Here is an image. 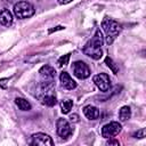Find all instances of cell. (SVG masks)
<instances>
[{"label": "cell", "mask_w": 146, "mask_h": 146, "mask_svg": "<svg viewBox=\"0 0 146 146\" xmlns=\"http://www.w3.org/2000/svg\"><path fill=\"white\" fill-rule=\"evenodd\" d=\"M72 1H73V0H57V2L60 3V5H67V3L72 2Z\"/></svg>", "instance_id": "cell-23"}, {"label": "cell", "mask_w": 146, "mask_h": 146, "mask_svg": "<svg viewBox=\"0 0 146 146\" xmlns=\"http://www.w3.org/2000/svg\"><path fill=\"white\" fill-rule=\"evenodd\" d=\"M131 116V110L129 106H122L119 111V119L120 121L124 122V121H128Z\"/></svg>", "instance_id": "cell-14"}, {"label": "cell", "mask_w": 146, "mask_h": 146, "mask_svg": "<svg viewBox=\"0 0 146 146\" xmlns=\"http://www.w3.org/2000/svg\"><path fill=\"white\" fill-rule=\"evenodd\" d=\"M41 102H42V104H44V105L51 107V106L56 105L57 99H56V96H55L54 94H48V95H46V96H43V97L41 98Z\"/></svg>", "instance_id": "cell-15"}, {"label": "cell", "mask_w": 146, "mask_h": 146, "mask_svg": "<svg viewBox=\"0 0 146 146\" xmlns=\"http://www.w3.org/2000/svg\"><path fill=\"white\" fill-rule=\"evenodd\" d=\"M145 135H146V129H145V128H141L140 130H138L137 132H135L132 136H133L135 138H144Z\"/></svg>", "instance_id": "cell-19"}, {"label": "cell", "mask_w": 146, "mask_h": 146, "mask_svg": "<svg viewBox=\"0 0 146 146\" xmlns=\"http://www.w3.org/2000/svg\"><path fill=\"white\" fill-rule=\"evenodd\" d=\"M59 80L62 86L67 90H73L76 88V82L71 78V75L67 72H62L59 75Z\"/></svg>", "instance_id": "cell-10"}, {"label": "cell", "mask_w": 146, "mask_h": 146, "mask_svg": "<svg viewBox=\"0 0 146 146\" xmlns=\"http://www.w3.org/2000/svg\"><path fill=\"white\" fill-rule=\"evenodd\" d=\"M83 114L88 120H97L99 117V110L96 106L87 105L83 107Z\"/></svg>", "instance_id": "cell-11"}, {"label": "cell", "mask_w": 146, "mask_h": 146, "mask_svg": "<svg viewBox=\"0 0 146 146\" xmlns=\"http://www.w3.org/2000/svg\"><path fill=\"white\" fill-rule=\"evenodd\" d=\"M92 80H94L95 84L97 86V88L100 91L106 92V91L110 90V88H111V80H110V76L106 73L96 74V75H94Z\"/></svg>", "instance_id": "cell-7"}, {"label": "cell", "mask_w": 146, "mask_h": 146, "mask_svg": "<svg viewBox=\"0 0 146 146\" xmlns=\"http://www.w3.org/2000/svg\"><path fill=\"white\" fill-rule=\"evenodd\" d=\"M8 81H9V79H0V87L6 89L8 86Z\"/></svg>", "instance_id": "cell-20"}, {"label": "cell", "mask_w": 146, "mask_h": 146, "mask_svg": "<svg viewBox=\"0 0 146 146\" xmlns=\"http://www.w3.org/2000/svg\"><path fill=\"white\" fill-rule=\"evenodd\" d=\"M72 70H73V74L78 78V79H87L90 76V68L89 66L82 62V60H76L73 63L72 65Z\"/></svg>", "instance_id": "cell-4"}, {"label": "cell", "mask_w": 146, "mask_h": 146, "mask_svg": "<svg viewBox=\"0 0 146 146\" xmlns=\"http://www.w3.org/2000/svg\"><path fill=\"white\" fill-rule=\"evenodd\" d=\"M122 130V125L116 122V121H113V122H110L107 124H105L103 128H102V136L106 139L108 138H113L115 137L116 135H119Z\"/></svg>", "instance_id": "cell-5"}, {"label": "cell", "mask_w": 146, "mask_h": 146, "mask_svg": "<svg viewBox=\"0 0 146 146\" xmlns=\"http://www.w3.org/2000/svg\"><path fill=\"white\" fill-rule=\"evenodd\" d=\"M13 11H14V15L17 18L25 19V18L32 17L35 13V9H34L33 5H31L27 1H18L14 5Z\"/></svg>", "instance_id": "cell-3"}, {"label": "cell", "mask_w": 146, "mask_h": 146, "mask_svg": "<svg viewBox=\"0 0 146 146\" xmlns=\"http://www.w3.org/2000/svg\"><path fill=\"white\" fill-rule=\"evenodd\" d=\"M105 64L107 65V67H108L114 74H117V73H119V67H117V65L113 62V59H112L111 57L107 56V57L105 58Z\"/></svg>", "instance_id": "cell-17"}, {"label": "cell", "mask_w": 146, "mask_h": 146, "mask_svg": "<svg viewBox=\"0 0 146 146\" xmlns=\"http://www.w3.org/2000/svg\"><path fill=\"white\" fill-rule=\"evenodd\" d=\"M14 17L8 9H2L0 11V24L3 26H10L13 24Z\"/></svg>", "instance_id": "cell-12"}, {"label": "cell", "mask_w": 146, "mask_h": 146, "mask_svg": "<svg viewBox=\"0 0 146 146\" xmlns=\"http://www.w3.org/2000/svg\"><path fill=\"white\" fill-rule=\"evenodd\" d=\"M39 74L43 81H54V79L56 76V71L50 65H43L39 70Z\"/></svg>", "instance_id": "cell-9"}, {"label": "cell", "mask_w": 146, "mask_h": 146, "mask_svg": "<svg viewBox=\"0 0 146 146\" xmlns=\"http://www.w3.org/2000/svg\"><path fill=\"white\" fill-rule=\"evenodd\" d=\"M30 144L31 145H36V146H52L54 141H52L50 136H48L46 133H42V132H36V133L32 135Z\"/></svg>", "instance_id": "cell-8"}, {"label": "cell", "mask_w": 146, "mask_h": 146, "mask_svg": "<svg viewBox=\"0 0 146 146\" xmlns=\"http://www.w3.org/2000/svg\"><path fill=\"white\" fill-rule=\"evenodd\" d=\"M70 120H71L72 122H78V121H79V115H78V114H72V115H70Z\"/></svg>", "instance_id": "cell-21"}, {"label": "cell", "mask_w": 146, "mask_h": 146, "mask_svg": "<svg viewBox=\"0 0 146 146\" xmlns=\"http://www.w3.org/2000/svg\"><path fill=\"white\" fill-rule=\"evenodd\" d=\"M56 30H63V26H57L56 29H52V30H50L49 32L51 33V32H54V31H56Z\"/></svg>", "instance_id": "cell-24"}, {"label": "cell", "mask_w": 146, "mask_h": 146, "mask_svg": "<svg viewBox=\"0 0 146 146\" xmlns=\"http://www.w3.org/2000/svg\"><path fill=\"white\" fill-rule=\"evenodd\" d=\"M72 107H73V100L66 99V100H62V102H60V110H62V113H64V114L70 113V111L72 110Z\"/></svg>", "instance_id": "cell-16"}, {"label": "cell", "mask_w": 146, "mask_h": 146, "mask_svg": "<svg viewBox=\"0 0 146 146\" xmlns=\"http://www.w3.org/2000/svg\"><path fill=\"white\" fill-rule=\"evenodd\" d=\"M56 131H57V135L62 138H68L72 133H73V129L71 127V124L68 123V121L66 119H58L57 120V123H56Z\"/></svg>", "instance_id": "cell-6"}, {"label": "cell", "mask_w": 146, "mask_h": 146, "mask_svg": "<svg viewBox=\"0 0 146 146\" xmlns=\"http://www.w3.org/2000/svg\"><path fill=\"white\" fill-rule=\"evenodd\" d=\"M104 43V36L100 32V30H96L95 35L83 46L82 51L86 56L97 60L103 56V50H102V46Z\"/></svg>", "instance_id": "cell-1"}, {"label": "cell", "mask_w": 146, "mask_h": 146, "mask_svg": "<svg viewBox=\"0 0 146 146\" xmlns=\"http://www.w3.org/2000/svg\"><path fill=\"white\" fill-rule=\"evenodd\" d=\"M15 104H16V106L21 110V111H30L31 110V104L26 100V99H24V98H21V97H17V98H15Z\"/></svg>", "instance_id": "cell-13"}, {"label": "cell", "mask_w": 146, "mask_h": 146, "mask_svg": "<svg viewBox=\"0 0 146 146\" xmlns=\"http://www.w3.org/2000/svg\"><path fill=\"white\" fill-rule=\"evenodd\" d=\"M107 145H116V146H119L120 143L117 140H115V139H111L110 138V140H107Z\"/></svg>", "instance_id": "cell-22"}, {"label": "cell", "mask_w": 146, "mask_h": 146, "mask_svg": "<svg viewBox=\"0 0 146 146\" xmlns=\"http://www.w3.org/2000/svg\"><path fill=\"white\" fill-rule=\"evenodd\" d=\"M68 59H70V54H66L64 56H62L59 59H58V66L59 67H63L65 65L68 64Z\"/></svg>", "instance_id": "cell-18"}, {"label": "cell", "mask_w": 146, "mask_h": 146, "mask_svg": "<svg viewBox=\"0 0 146 146\" xmlns=\"http://www.w3.org/2000/svg\"><path fill=\"white\" fill-rule=\"evenodd\" d=\"M102 27H103V30H104V32L106 34L107 44H112L113 41L116 39V36L120 34V32L122 30V25L119 22H116V21H114V19H112L110 17H105L103 19Z\"/></svg>", "instance_id": "cell-2"}]
</instances>
